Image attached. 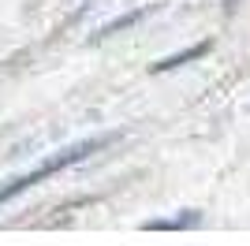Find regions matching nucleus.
<instances>
[{
	"mask_svg": "<svg viewBox=\"0 0 250 246\" xmlns=\"http://www.w3.org/2000/svg\"><path fill=\"white\" fill-rule=\"evenodd\" d=\"M202 216L198 213H187V216H172V220H149V224H142L146 231H183V227H198Z\"/></svg>",
	"mask_w": 250,
	"mask_h": 246,
	"instance_id": "nucleus-2",
	"label": "nucleus"
},
{
	"mask_svg": "<svg viewBox=\"0 0 250 246\" xmlns=\"http://www.w3.org/2000/svg\"><path fill=\"white\" fill-rule=\"evenodd\" d=\"M108 142V134L104 138H90V142H79V145H71V149H63V153H56V157H49L45 164H38L34 172H26V175H19L11 186H4L0 190V202H8V198H15L19 190H26V186H34L38 179H45V175H52V172H60V168H67V164H79L86 153H94V149H101V145Z\"/></svg>",
	"mask_w": 250,
	"mask_h": 246,
	"instance_id": "nucleus-1",
	"label": "nucleus"
}]
</instances>
